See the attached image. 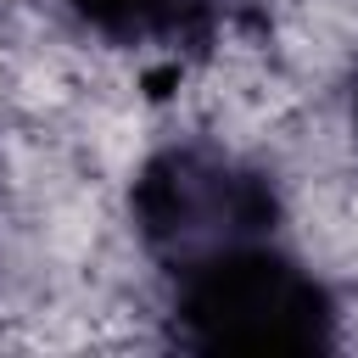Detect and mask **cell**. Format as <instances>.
Masks as SVG:
<instances>
[{
	"mask_svg": "<svg viewBox=\"0 0 358 358\" xmlns=\"http://www.w3.org/2000/svg\"><path fill=\"white\" fill-rule=\"evenodd\" d=\"M112 45H201L213 34V0H67Z\"/></svg>",
	"mask_w": 358,
	"mask_h": 358,
	"instance_id": "cell-3",
	"label": "cell"
},
{
	"mask_svg": "<svg viewBox=\"0 0 358 358\" xmlns=\"http://www.w3.org/2000/svg\"><path fill=\"white\" fill-rule=\"evenodd\" d=\"M179 274L173 336L196 352H324L336 347L330 285L268 241L207 252Z\"/></svg>",
	"mask_w": 358,
	"mask_h": 358,
	"instance_id": "cell-1",
	"label": "cell"
},
{
	"mask_svg": "<svg viewBox=\"0 0 358 358\" xmlns=\"http://www.w3.org/2000/svg\"><path fill=\"white\" fill-rule=\"evenodd\" d=\"M129 213H134L140 241L162 263L185 268L207 252H224L241 241H268V229L280 224V196H274L268 173L241 162L235 151L185 140V145H162L157 157L140 162Z\"/></svg>",
	"mask_w": 358,
	"mask_h": 358,
	"instance_id": "cell-2",
	"label": "cell"
},
{
	"mask_svg": "<svg viewBox=\"0 0 358 358\" xmlns=\"http://www.w3.org/2000/svg\"><path fill=\"white\" fill-rule=\"evenodd\" d=\"M352 123H358V95H352Z\"/></svg>",
	"mask_w": 358,
	"mask_h": 358,
	"instance_id": "cell-4",
	"label": "cell"
}]
</instances>
